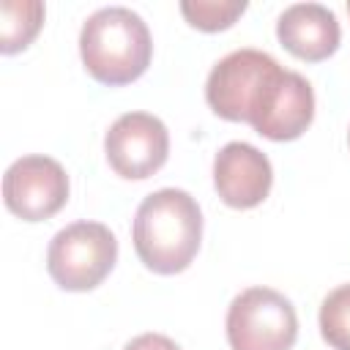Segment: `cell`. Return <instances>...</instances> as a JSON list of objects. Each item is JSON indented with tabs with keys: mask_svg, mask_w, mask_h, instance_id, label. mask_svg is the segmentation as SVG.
Listing matches in <instances>:
<instances>
[{
	"mask_svg": "<svg viewBox=\"0 0 350 350\" xmlns=\"http://www.w3.org/2000/svg\"><path fill=\"white\" fill-rule=\"evenodd\" d=\"M320 334L334 350H350V284H342L323 298Z\"/></svg>",
	"mask_w": 350,
	"mask_h": 350,
	"instance_id": "12",
	"label": "cell"
},
{
	"mask_svg": "<svg viewBox=\"0 0 350 350\" xmlns=\"http://www.w3.org/2000/svg\"><path fill=\"white\" fill-rule=\"evenodd\" d=\"M276 36L282 46L298 60L317 63L336 52L342 30L336 14L320 3H295L282 11L276 22Z\"/></svg>",
	"mask_w": 350,
	"mask_h": 350,
	"instance_id": "10",
	"label": "cell"
},
{
	"mask_svg": "<svg viewBox=\"0 0 350 350\" xmlns=\"http://www.w3.org/2000/svg\"><path fill=\"white\" fill-rule=\"evenodd\" d=\"M282 66L260 49H235L224 55L208 74L205 98L208 107L232 123H249L268 79Z\"/></svg>",
	"mask_w": 350,
	"mask_h": 350,
	"instance_id": "5",
	"label": "cell"
},
{
	"mask_svg": "<svg viewBox=\"0 0 350 350\" xmlns=\"http://www.w3.org/2000/svg\"><path fill=\"white\" fill-rule=\"evenodd\" d=\"M44 25V3L3 0L0 3V52L14 55L25 49Z\"/></svg>",
	"mask_w": 350,
	"mask_h": 350,
	"instance_id": "11",
	"label": "cell"
},
{
	"mask_svg": "<svg viewBox=\"0 0 350 350\" xmlns=\"http://www.w3.org/2000/svg\"><path fill=\"white\" fill-rule=\"evenodd\" d=\"M5 208L22 221H44L68 200V175L49 156H22L3 175Z\"/></svg>",
	"mask_w": 350,
	"mask_h": 350,
	"instance_id": "7",
	"label": "cell"
},
{
	"mask_svg": "<svg viewBox=\"0 0 350 350\" xmlns=\"http://www.w3.org/2000/svg\"><path fill=\"white\" fill-rule=\"evenodd\" d=\"M312 118H314L312 85L298 71L279 68L268 79L249 123L265 139L290 142V139H298L309 129Z\"/></svg>",
	"mask_w": 350,
	"mask_h": 350,
	"instance_id": "8",
	"label": "cell"
},
{
	"mask_svg": "<svg viewBox=\"0 0 350 350\" xmlns=\"http://www.w3.org/2000/svg\"><path fill=\"white\" fill-rule=\"evenodd\" d=\"M243 11H246L243 0H186L180 3V14L186 16V22L205 33L227 30Z\"/></svg>",
	"mask_w": 350,
	"mask_h": 350,
	"instance_id": "13",
	"label": "cell"
},
{
	"mask_svg": "<svg viewBox=\"0 0 350 350\" xmlns=\"http://www.w3.org/2000/svg\"><path fill=\"white\" fill-rule=\"evenodd\" d=\"M273 183L271 161L249 142H227L213 159V186L230 208H257Z\"/></svg>",
	"mask_w": 350,
	"mask_h": 350,
	"instance_id": "9",
	"label": "cell"
},
{
	"mask_svg": "<svg viewBox=\"0 0 350 350\" xmlns=\"http://www.w3.org/2000/svg\"><path fill=\"white\" fill-rule=\"evenodd\" d=\"M79 55L88 74L109 88L129 85L145 74L153 55L150 30L139 14L123 5L98 8L79 33Z\"/></svg>",
	"mask_w": 350,
	"mask_h": 350,
	"instance_id": "2",
	"label": "cell"
},
{
	"mask_svg": "<svg viewBox=\"0 0 350 350\" xmlns=\"http://www.w3.org/2000/svg\"><path fill=\"white\" fill-rule=\"evenodd\" d=\"M118 260V241L101 221H74L55 232L46 249V271L57 287L85 293L98 287Z\"/></svg>",
	"mask_w": 350,
	"mask_h": 350,
	"instance_id": "3",
	"label": "cell"
},
{
	"mask_svg": "<svg viewBox=\"0 0 350 350\" xmlns=\"http://www.w3.org/2000/svg\"><path fill=\"white\" fill-rule=\"evenodd\" d=\"M347 139H350V137H347Z\"/></svg>",
	"mask_w": 350,
	"mask_h": 350,
	"instance_id": "16",
	"label": "cell"
},
{
	"mask_svg": "<svg viewBox=\"0 0 350 350\" xmlns=\"http://www.w3.org/2000/svg\"><path fill=\"white\" fill-rule=\"evenodd\" d=\"M298 336L293 304L271 287H249L227 309V342L232 350H290Z\"/></svg>",
	"mask_w": 350,
	"mask_h": 350,
	"instance_id": "4",
	"label": "cell"
},
{
	"mask_svg": "<svg viewBox=\"0 0 350 350\" xmlns=\"http://www.w3.org/2000/svg\"><path fill=\"white\" fill-rule=\"evenodd\" d=\"M104 153L109 167L126 180H142L159 172L170 153L167 126L148 112H126L120 115L107 137Z\"/></svg>",
	"mask_w": 350,
	"mask_h": 350,
	"instance_id": "6",
	"label": "cell"
},
{
	"mask_svg": "<svg viewBox=\"0 0 350 350\" xmlns=\"http://www.w3.org/2000/svg\"><path fill=\"white\" fill-rule=\"evenodd\" d=\"M123 350H180V347L164 334H139Z\"/></svg>",
	"mask_w": 350,
	"mask_h": 350,
	"instance_id": "14",
	"label": "cell"
},
{
	"mask_svg": "<svg viewBox=\"0 0 350 350\" xmlns=\"http://www.w3.org/2000/svg\"><path fill=\"white\" fill-rule=\"evenodd\" d=\"M347 11H350V3H347Z\"/></svg>",
	"mask_w": 350,
	"mask_h": 350,
	"instance_id": "15",
	"label": "cell"
},
{
	"mask_svg": "<svg viewBox=\"0 0 350 350\" xmlns=\"http://www.w3.org/2000/svg\"><path fill=\"white\" fill-rule=\"evenodd\" d=\"M134 252L153 273H180L194 260L202 241V213L183 189L148 194L134 216Z\"/></svg>",
	"mask_w": 350,
	"mask_h": 350,
	"instance_id": "1",
	"label": "cell"
}]
</instances>
